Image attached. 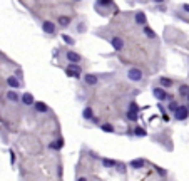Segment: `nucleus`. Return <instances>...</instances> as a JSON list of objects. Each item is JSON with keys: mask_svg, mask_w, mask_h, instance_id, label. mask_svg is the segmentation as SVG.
<instances>
[{"mask_svg": "<svg viewBox=\"0 0 189 181\" xmlns=\"http://www.w3.org/2000/svg\"><path fill=\"white\" fill-rule=\"evenodd\" d=\"M7 99H9V101H12V102H17V99H19L17 92H14V90H10V92H7Z\"/></svg>", "mask_w": 189, "mask_h": 181, "instance_id": "obj_16", "label": "nucleus"}, {"mask_svg": "<svg viewBox=\"0 0 189 181\" xmlns=\"http://www.w3.org/2000/svg\"><path fill=\"white\" fill-rule=\"evenodd\" d=\"M131 166L135 168V170H139V168L144 166V161H142V159H134V161H131Z\"/></svg>", "mask_w": 189, "mask_h": 181, "instance_id": "obj_13", "label": "nucleus"}, {"mask_svg": "<svg viewBox=\"0 0 189 181\" xmlns=\"http://www.w3.org/2000/svg\"><path fill=\"white\" fill-rule=\"evenodd\" d=\"M157 173H159V174H161V176H164V174H166V171H164V170H157Z\"/></svg>", "mask_w": 189, "mask_h": 181, "instance_id": "obj_29", "label": "nucleus"}, {"mask_svg": "<svg viewBox=\"0 0 189 181\" xmlns=\"http://www.w3.org/2000/svg\"><path fill=\"white\" fill-rule=\"evenodd\" d=\"M129 111H134V113H137V111H139L137 104H135V102H131V104H129Z\"/></svg>", "mask_w": 189, "mask_h": 181, "instance_id": "obj_26", "label": "nucleus"}, {"mask_svg": "<svg viewBox=\"0 0 189 181\" xmlns=\"http://www.w3.org/2000/svg\"><path fill=\"white\" fill-rule=\"evenodd\" d=\"M152 94H154V97H156V99H159V101H164V99L167 97L166 90L161 89V87H154V89H152Z\"/></svg>", "mask_w": 189, "mask_h": 181, "instance_id": "obj_4", "label": "nucleus"}, {"mask_svg": "<svg viewBox=\"0 0 189 181\" xmlns=\"http://www.w3.org/2000/svg\"><path fill=\"white\" fill-rule=\"evenodd\" d=\"M22 102L25 106H32V104H35V101H34V96H32V94H28V92H25L22 96Z\"/></svg>", "mask_w": 189, "mask_h": 181, "instance_id": "obj_7", "label": "nucleus"}, {"mask_svg": "<svg viewBox=\"0 0 189 181\" xmlns=\"http://www.w3.org/2000/svg\"><path fill=\"white\" fill-rule=\"evenodd\" d=\"M57 22H59L60 27H67L69 24H71V19L65 17V15H62V17H59V20H57Z\"/></svg>", "mask_w": 189, "mask_h": 181, "instance_id": "obj_11", "label": "nucleus"}, {"mask_svg": "<svg viewBox=\"0 0 189 181\" xmlns=\"http://www.w3.org/2000/svg\"><path fill=\"white\" fill-rule=\"evenodd\" d=\"M67 60L69 62H72V64H77V62H80L82 60V57L79 55V54H75V52H67Z\"/></svg>", "mask_w": 189, "mask_h": 181, "instance_id": "obj_5", "label": "nucleus"}, {"mask_svg": "<svg viewBox=\"0 0 189 181\" xmlns=\"http://www.w3.org/2000/svg\"><path fill=\"white\" fill-rule=\"evenodd\" d=\"M179 92L183 94V96H189V86H181Z\"/></svg>", "mask_w": 189, "mask_h": 181, "instance_id": "obj_21", "label": "nucleus"}, {"mask_svg": "<svg viewBox=\"0 0 189 181\" xmlns=\"http://www.w3.org/2000/svg\"><path fill=\"white\" fill-rule=\"evenodd\" d=\"M102 164H104L105 168H112V166H116V163H114L112 159H102Z\"/></svg>", "mask_w": 189, "mask_h": 181, "instance_id": "obj_19", "label": "nucleus"}, {"mask_svg": "<svg viewBox=\"0 0 189 181\" xmlns=\"http://www.w3.org/2000/svg\"><path fill=\"white\" fill-rule=\"evenodd\" d=\"M169 109H171V111H176V109H178V104H176V102H171V104H169Z\"/></svg>", "mask_w": 189, "mask_h": 181, "instance_id": "obj_27", "label": "nucleus"}, {"mask_svg": "<svg viewBox=\"0 0 189 181\" xmlns=\"http://www.w3.org/2000/svg\"><path fill=\"white\" fill-rule=\"evenodd\" d=\"M183 10H184V12H189V3H184V5H183Z\"/></svg>", "mask_w": 189, "mask_h": 181, "instance_id": "obj_28", "label": "nucleus"}, {"mask_svg": "<svg viewBox=\"0 0 189 181\" xmlns=\"http://www.w3.org/2000/svg\"><path fill=\"white\" fill-rule=\"evenodd\" d=\"M161 84L164 86V87H169V86H172V81L166 79V77H161Z\"/></svg>", "mask_w": 189, "mask_h": 181, "instance_id": "obj_22", "label": "nucleus"}, {"mask_svg": "<svg viewBox=\"0 0 189 181\" xmlns=\"http://www.w3.org/2000/svg\"><path fill=\"white\" fill-rule=\"evenodd\" d=\"M187 111H189V109H187Z\"/></svg>", "mask_w": 189, "mask_h": 181, "instance_id": "obj_31", "label": "nucleus"}, {"mask_svg": "<svg viewBox=\"0 0 189 181\" xmlns=\"http://www.w3.org/2000/svg\"><path fill=\"white\" fill-rule=\"evenodd\" d=\"M77 181H87V179H85V178H79V179H77Z\"/></svg>", "mask_w": 189, "mask_h": 181, "instance_id": "obj_30", "label": "nucleus"}, {"mask_svg": "<svg viewBox=\"0 0 189 181\" xmlns=\"http://www.w3.org/2000/svg\"><path fill=\"white\" fill-rule=\"evenodd\" d=\"M62 146H64V141H62V139H57V141L50 143V149H60Z\"/></svg>", "mask_w": 189, "mask_h": 181, "instance_id": "obj_12", "label": "nucleus"}, {"mask_svg": "<svg viewBox=\"0 0 189 181\" xmlns=\"http://www.w3.org/2000/svg\"><path fill=\"white\" fill-rule=\"evenodd\" d=\"M110 44H112V47L116 49V51H122V47H124V42H122L121 37H114V39L110 40Z\"/></svg>", "mask_w": 189, "mask_h": 181, "instance_id": "obj_6", "label": "nucleus"}, {"mask_svg": "<svg viewBox=\"0 0 189 181\" xmlns=\"http://www.w3.org/2000/svg\"><path fill=\"white\" fill-rule=\"evenodd\" d=\"M174 116H176V119H179V121H184V119L189 116V111H187V108H184V106H178V109L174 111Z\"/></svg>", "mask_w": 189, "mask_h": 181, "instance_id": "obj_2", "label": "nucleus"}, {"mask_svg": "<svg viewBox=\"0 0 189 181\" xmlns=\"http://www.w3.org/2000/svg\"><path fill=\"white\" fill-rule=\"evenodd\" d=\"M35 109L39 111V113H45L49 108H47V104H44V102H35Z\"/></svg>", "mask_w": 189, "mask_h": 181, "instance_id": "obj_14", "label": "nucleus"}, {"mask_svg": "<svg viewBox=\"0 0 189 181\" xmlns=\"http://www.w3.org/2000/svg\"><path fill=\"white\" fill-rule=\"evenodd\" d=\"M42 30L47 32V34H55L54 22H50V20H45V22H42Z\"/></svg>", "mask_w": 189, "mask_h": 181, "instance_id": "obj_3", "label": "nucleus"}, {"mask_svg": "<svg viewBox=\"0 0 189 181\" xmlns=\"http://www.w3.org/2000/svg\"><path fill=\"white\" fill-rule=\"evenodd\" d=\"M102 131H104V133H112L114 126L112 124H102Z\"/></svg>", "mask_w": 189, "mask_h": 181, "instance_id": "obj_20", "label": "nucleus"}, {"mask_svg": "<svg viewBox=\"0 0 189 181\" xmlns=\"http://www.w3.org/2000/svg\"><path fill=\"white\" fill-rule=\"evenodd\" d=\"M7 84L10 86L12 89H19L20 87V82H19V79H15V77H9V79H7Z\"/></svg>", "mask_w": 189, "mask_h": 181, "instance_id": "obj_10", "label": "nucleus"}, {"mask_svg": "<svg viewBox=\"0 0 189 181\" xmlns=\"http://www.w3.org/2000/svg\"><path fill=\"white\" fill-rule=\"evenodd\" d=\"M134 134L135 136H146V131L142 127H134Z\"/></svg>", "mask_w": 189, "mask_h": 181, "instance_id": "obj_23", "label": "nucleus"}, {"mask_svg": "<svg viewBox=\"0 0 189 181\" xmlns=\"http://www.w3.org/2000/svg\"><path fill=\"white\" fill-rule=\"evenodd\" d=\"M62 39H64V42H67L69 45L74 44V39H72V37H69L67 34H62Z\"/></svg>", "mask_w": 189, "mask_h": 181, "instance_id": "obj_24", "label": "nucleus"}, {"mask_svg": "<svg viewBox=\"0 0 189 181\" xmlns=\"http://www.w3.org/2000/svg\"><path fill=\"white\" fill-rule=\"evenodd\" d=\"M84 81H85V84H89V86H96L97 84V76L87 74V76H84Z\"/></svg>", "mask_w": 189, "mask_h": 181, "instance_id": "obj_8", "label": "nucleus"}, {"mask_svg": "<svg viewBox=\"0 0 189 181\" xmlns=\"http://www.w3.org/2000/svg\"><path fill=\"white\" fill-rule=\"evenodd\" d=\"M65 72H67V76H71V77H79V76H80L79 71H69V69H67Z\"/></svg>", "mask_w": 189, "mask_h": 181, "instance_id": "obj_25", "label": "nucleus"}, {"mask_svg": "<svg viewBox=\"0 0 189 181\" xmlns=\"http://www.w3.org/2000/svg\"><path fill=\"white\" fill-rule=\"evenodd\" d=\"M144 34L149 37V39H156V32L152 30V29H149V27H144Z\"/></svg>", "mask_w": 189, "mask_h": 181, "instance_id": "obj_17", "label": "nucleus"}, {"mask_svg": "<svg viewBox=\"0 0 189 181\" xmlns=\"http://www.w3.org/2000/svg\"><path fill=\"white\" fill-rule=\"evenodd\" d=\"M127 119H129V121H135V119H137V113H134V111H127Z\"/></svg>", "mask_w": 189, "mask_h": 181, "instance_id": "obj_18", "label": "nucleus"}, {"mask_svg": "<svg viewBox=\"0 0 189 181\" xmlns=\"http://www.w3.org/2000/svg\"><path fill=\"white\" fill-rule=\"evenodd\" d=\"M127 77H129V81H132V82H139L142 79V71H141V69L132 67V69L127 71Z\"/></svg>", "mask_w": 189, "mask_h": 181, "instance_id": "obj_1", "label": "nucleus"}, {"mask_svg": "<svg viewBox=\"0 0 189 181\" xmlns=\"http://www.w3.org/2000/svg\"><path fill=\"white\" fill-rule=\"evenodd\" d=\"M146 22H147V20H146L144 12H137V14H135V24H139V25H144Z\"/></svg>", "mask_w": 189, "mask_h": 181, "instance_id": "obj_9", "label": "nucleus"}, {"mask_svg": "<svg viewBox=\"0 0 189 181\" xmlns=\"http://www.w3.org/2000/svg\"><path fill=\"white\" fill-rule=\"evenodd\" d=\"M82 116H84L85 119H92V116H94L92 109H90V108H85L84 111H82Z\"/></svg>", "mask_w": 189, "mask_h": 181, "instance_id": "obj_15", "label": "nucleus"}]
</instances>
